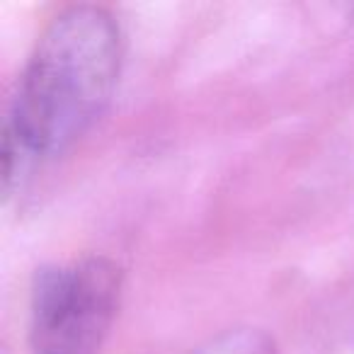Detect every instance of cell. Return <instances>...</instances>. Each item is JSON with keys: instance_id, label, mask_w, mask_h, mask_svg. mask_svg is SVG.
<instances>
[{"instance_id": "6da1fadb", "label": "cell", "mask_w": 354, "mask_h": 354, "mask_svg": "<svg viewBox=\"0 0 354 354\" xmlns=\"http://www.w3.org/2000/svg\"><path fill=\"white\" fill-rule=\"evenodd\" d=\"M122 30L97 6H73L37 39L3 124L0 172L12 197L30 167L68 151L107 109L122 68Z\"/></svg>"}, {"instance_id": "7a4b0ae2", "label": "cell", "mask_w": 354, "mask_h": 354, "mask_svg": "<svg viewBox=\"0 0 354 354\" xmlns=\"http://www.w3.org/2000/svg\"><path fill=\"white\" fill-rule=\"evenodd\" d=\"M122 296V270L102 255L37 270L30 291L32 354H100Z\"/></svg>"}, {"instance_id": "3957f363", "label": "cell", "mask_w": 354, "mask_h": 354, "mask_svg": "<svg viewBox=\"0 0 354 354\" xmlns=\"http://www.w3.org/2000/svg\"><path fill=\"white\" fill-rule=\"evenodd\" d=\"M187 354H279L270 333L260 328H228Z\"/></svg>"}]
</instances>
